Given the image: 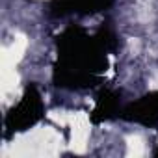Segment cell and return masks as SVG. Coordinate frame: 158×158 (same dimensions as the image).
<instances>
[{"label":"cell","mask_w":158,"mask_h":158,"mask_svg":"<svg viewBox=\"0 0 158 158\" xmlns=\"http://www.w3.org/2000/svg\"><path fill=\"white\" fill-rule=\"evenodd\" d=\"M26 47H28L26 37L21 35V34L15 35V39L11 41V45L4 47L2 52H0V69H11V67H15L23 60V56L26 52Z\"/></svg>","instance_id":"7a4b0ae2"},{"label":"cell","mask_w":158,"mask_h":158,"mask_svg":"<svg viewBox=\"0 0 158 158\" xmlns=\"http://www.w3.org/2000/svg\"><path fill=\"white\" fill-rule=\"evenodd\" d=\"M145 152V145H143V139L139 136H128L127 138V154L128 156H143Z\"/></svg>","instance_id":"277c9868"},{"label":"cell","mask_w":158,"mask_h":158,"mask_svg":"<svg viewBox=\"0 0 158 158\" xmlns=\"http://www.w3.org/2000/svg\"><path fill=\"white\" fill-rule=\"evenodd\" d=\"M19 84V74L15 69H0V88H2V95H8L10 91H15Z\"/></svg>","instance_id":"3957f363"},{"label":"cell","mask_w":158,"mask_h":158,"mask_svg":"<svg viewBox=\"0 0 158 158\" xmlns=\"http://www.w3.org/2000/svg\"><path fill=\"white\" fill-rule=\"evenodd\" d=\"M69 125H71V149L74 152H84L86 141L89 136V119L84 112L71 114L69 115Z\"/></svg>","instance_id":"6da1fadb"}]
</instances>
